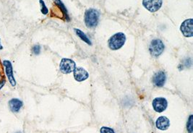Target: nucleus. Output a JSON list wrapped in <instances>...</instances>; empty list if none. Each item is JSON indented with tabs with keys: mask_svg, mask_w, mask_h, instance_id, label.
Returning <instances> with one entry per match:
<instances>
[{
	"mask_svg": "<svg viewBox=\"0 0 193 133\" xmlns=\"http://www.w3.org/2000/svg\"><path fill=\"white\" fill-rule=\"evenodd\" d=\"M100 14L95 9H88L85 13V23L88 28H93L97 26L99 20Z\"/></svg>",
	"mask_w": 193,
	"mask_h": 133,
	"instance_id": "nucleus-1",
	"label": "nucleus"
},
{
	"mask_svg": "<svg viewBox=\"0 0 193 133\" xmlns=\"http://www.w3.org/2000/svg\"><path fill=\"white\" fill-rule=\"evenodd\" d=\"M126 36L123 33H117L113 35L108 40V46L111 50H118L124 46Z\"/></svg>",
	"mask_w": 193,
	"mask_h": 133,
	"instance_id": "nucleus-2",
	"label": "nucleus"
},
{
	"mask_svg": "<svg viewBox=\"0 0 193 133\" xmlns=\"http://www.w3.org/2000/svg\"><path fill=\"white\" fill-rule=\"evenodd\" d=\"M164 49H165V46H164V43L160 39L153 40L150 44V53L153 57H159L164 51Z\"/></svg>",
	"mask_w": 193,
	"mask_h": 133,
	"instance_id": "nucleus-3",
	"label": "nucleus"
},
{
	"mask_svg": "<svg viewBox=\"0 0 193 133\" xmlns=\"http://www.w3.org/2000/svg\"><path fill=\"white\" fill-rule=\"evenodd\" d=\"M75 62L70 59H62L60 65V71L64 74H69L75 69Z\"/></svg>",
	"mask_w": 193,
	"mask_h": 133,
	"instance_id": "nucleus-4",
	"label": "nucleus"
},
{
	"mask_svg": "<svg viewBox=\"0 0 193 133\" xmlns=\"http://www.w3.org/2000/svg\"><path fill=\"white\" fill-rule=\"evenodd\" d=\"M153 108L158 113H161L164 111L167 108L168 106V102L167 100L164 98L159 97L156 98L154 101H153Z\"/></svg>",
	"mask_w": 193,
	"mask_h": 133,
	"instance_id": "nucleus-5",
	"label": "nucleus"
},
{
	"mask_svg": "<svg viewBox=\"0 0 193 133\" xmlns=\"http://www.w3.org/2000/svg\"><path fill=\"white\" fill-rule=\"evenodd\" d=\"M180 30L185 37H192L193 36V20L187 19L182 23Z\"/></svg>",
	"mask_w": 193,
	"mask_h": 133,
	"instance_id": "nucleus-6",
	"label": "nucleus"
},
{
	"mask_svg": "<svg viewBox=\"0 0 193 133\" xmlns=\"http://www.w3.org/2000/svg\"><path fill=\"white\" fill-rule=\"evenodd\" d=\"M143 4L148 11L155 12L161 7L162 0H143Z\"/></svg>",
	"mask_w": 193,
	"mask_h": 133,
	"instance_id": "nucleus-7",
	"label": "nucleus"
},
{
	"mask_svg": "<svg viewBox=\"0 0 193 133\" xmlns=\"http://www.w3.org/2000/svg\"><path fill=\"white\" fill-rule=\"evenodd\" d=\"M3 65H4V68H5L6 75H7L8 80H9V83L11 84V86H15L16 81L15 78H14L13 69H12V63L9 60H4L3 62Z\"/></svg>",
	"mask_w": 193,
	"mask_h": 133,
	"instance_id": "nucleus-8",
	"label": "nucleus"
},
{
	"mask_svg": "<svg viewBox=\"0 0 193 133\" xmlns=\"http://www.w3.org/2000/svg\"><path fill=\"white\" fill-rule=\"evenodd\" d=\"M166 76L164 72L159 71L154 75L153 78V83L157 87H162L166 83Z\"/></svg>",
	"mask_w": 193,
	"mask_h": 133,
	"instance_id": "nucleus-9",
	"label": "nucleus"
},
{
	"mask_svg": "<svg viewBox=\"0 0 193 133\" xmlns=\"http://www.w3.org/2000/svg\"><path fill=\"white\" fill-rule=\"evenodd\" d=\"M74 78L75 81L78 82H82L85 81L88 78V73L85 69L82 67H75L74 70Z\"/></svg>",
	"mask_w": 193,
	"mask_h": 133,
	"instance_id": "nucleus-10",
	"label": "nucleus"
},
{
	"mask_svg": "<svg viewBox=\"0 0 193 133\" xmlns=\"http://www.w3.org/2000/svg\"><path fill=\"white\" fill-rule=\"evenodd\" d=\"M156 127L160 130H166L170 126V121L166 116H160L156 121Z\"/></svg>",
	"mask_w": 193,
	"mask_h": 133,
	"instance_id": "nucleus-11",
	"label": "nucleus"
},
{
	"mask_svg": "<svg viewBox=\"0 0 193 133\" xmlns=\"http://www.w3.org/2000/svg\"><path fill=\"white\" fill-rule=\"evenodd\" d=\"M23 102L17 98H12L9 101V106L12 112L17 113L20 111L21 107L23 106Z\"/></svg>",
	"mask_w": 193,
	"mask_h": 133,
	"instance_id": "nucleus-12",
	"label": "nucleus"
},
{
	"mask_svg": "<svg viewBox=\"0 0 193 133\" xmlns=\"http://www.w3.org/2000/svg\"><path fill=\"white\" fill-rule=\"evenodd\" d=\"M75 31L77 36H78V37L80 38L81 40H83V41H85L86 44H88L89 45H91V42H90V41L89 40V38L87 37V36H86V35L83 33V32L81 31V30H79V29H75Z\"/></svg>",
	"mask_w": 193,
	"mask_h": 133,
	"instance_id": "nucleus-13",
	"label": "nucleus"
},
{
	"mask_svg": "<svg viewBox=\"0 0 193 133\" xmlns=\"http://www.w3.org/2000/svg\"><path fill=\"white\" fill-rule=\"evenodd\" d=\"M54 2L57 4V5H58V7L62 9V12H63V13L65 14V15H66V17H67V19H68L67 11L66 8H65V5L63 4V3H62L61 1V0H54Z\"/></svg>",
	"mask_w": 193,
	"mask_h": 133,
	"instance_id": "nucleus-14",
	"label": "nucleus"
},
{
	"mask_svg": "<svg viewBox=\"0 0 193 133\" xmlns=\"http://www.w3.org/2000/svg\"><path fill=\"white\" fill-rule=\"evenodd\" d=\"M192 124H193V116L192 115H190L189 117V119H188L187 124V130L189 133L192 132Z\"/></svg>",
	"mask_w": 193,
	"mask_h": 133,
	"instance_id": "nucleus-15",
	"label": "nucleus"
},
{
	"mask_svg": "<svg viewBox=\"0 0 193 133\" xmlns=\"http://www.w3.org/2000/svg\"><path fill=\"white\" fill-rule=\"evenodd\" d=\"M40 4H41V12H42L43 15H47L48 12H49V9H48V8L47 6H46L45 3H44V1H43V0H40Z\"/></svg>",
	"mask_w": 193,
	"mask_h": 133,
	"instance_id": "nucleus-16",
	"label": "nucleus"
},
{
	"mask_svg": "<svg viewBox=\"0 0 193 133\" xmlns=\"http://www.w3.org/2000/svg\"><path fill=\"white\" fill-rule=\"evenodd\" d=\"M100 133H115L111 128L106 127H103L100 129Z\"/></svg>",
	"mask_w": 193,
	"mask_h": 133,
	"instance_id": "nucleus-17",
	"label": "nucleus"
},
{
	"mask_svg": "<svg viewBox=\"0 0 193 133\" xmlns=\"http://www.w3.org/2000/svg\"><path fill=\"white\" fill-rule=\"evenodd\" d=\"M32 51H33V54H36V55H39L40 54V52H41V47H40L39 45H35L34 46L32 49Z\"/></svg>",
	"mask_w": 193,
	"mask_h": 133,
	"instance_id": "nucleus-18",
	"label": "nucleus"
},
{
	"mask_svg": "<svg viewBox=\"0 0 193 133\" xmlns=\"http://www.w3.org/2000/svg\"><path fill=\"white\" fill-rule=\"evenodd\" d=\"M4 83H5V81H4V80H3L2 81L0 82V90H1V88L4 86Z\"/></svg>",
	"mask_w": 193,
	"mask_h": 133,
	"instance_id": "nucleus-19",
	"label": "nucleus"
},
{
	"mask_svg": "<svg viewBox=\"0 0 193 133\" xmlns=\"http://www.w3.org/2000/svg\"><path fill=\"white\" fill-rule=\"evenodd\" d=\"M3 49V46H1V40H0V50H1V49Z\"/></svg>",
	"mask_w": 193,
	"mask_h": 133,
	"instance_id": "nucleus-20",
	"label": "nucleus"
},
{
	"mask_svg": "<svg viewBox=\"0 0 193 133\" xmlns=\"http://www.w3.org/2000/svg\"><path fill=\"white\" fill-rule=\"evenodd\" d=\"M16 133H21L20 132H16Z\"/></svg>",
	"mask_w": 193,
	"mask_h": 133,
	"instance_id": "nucleus-21",
	"label": "nucleus"
},
{
	"mask_svg": "<svg viewBox=\"0 0 193 133\" xmlns=\"http://www.w3.org/2000/svg\"><path fill=\"white\" fill-rule=\"evenodd\" d=\"M0 76H1V75H0Z\"/></svg>",
	"mask_w": 193,
	"mask_h": 133,
	"instance_id": "nucleus-22",
	"label": "nucleus"
}]
</instances>
